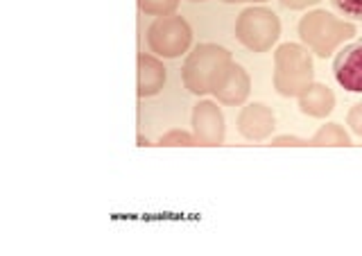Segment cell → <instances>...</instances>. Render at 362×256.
Listing matches in <instances>:
<instances>
[{
    "instance_id": "cell-17",
    "label": "cell",
    "mask_w": 362,
    "mask_h": 256,
    "mask_svg": "<svg viewBox=\"0 0 362 256\" xmlns=\"http://www.w3.org/2000/svg\"><path fill=\"white\" fill-rule=\"evenodd\" d=\"M272 146H308V141H303L299 136H276L272 139Z\"/></svg>"
},
{
    "instance_id": "cell-7",
    "label": "cell",
    "mask_w": 362,
    "mask_h": 256,
    "mask_svg": "<svg viewBox=\"0 0 362 256\" xmlns=\"http://www.w3.org/2000/svg\"><path fill=\"white\" fill-rule=\"evenodd\" d=\"M333 75L337 84L349 93H362V41L349 43L335 54Z\"/></svg>"
},
{
    "instance_id": "cell-20",
    "label": "cell",
    "mask_w": 362,
    "mask_h": 256,
    "mask_svg": "<svg viewBox=\"0 0 362 256\" xmlns=\"http://www.w3.org/2000/svg\"><path fill=\"white\" fill-rule=\"evenodd\" d=\"M195 3H202V0H195Z\"/></svg>"
},
{
    "instance_id": "cell-15",
    "label": "cell",
    "mask_w": 362,
    "mask_h": 256,
    "mask_svg": "<svg viewBox=\"0 0 362 256\" xmlns=\"http://www.w3.org/2000/svg\"><path fill=\"white\" fill-rule=\"evenodd\" d=\"M331 3L346 18H362V0H331Z\"/></svg>"
},
{
    "instance_id": "cell-4",
    "label": "cell",
    "mask_w": 362,
    "mask_h": 256,
    "mask_svg": "<svg viewBox=\"0 0 362 256\" xmlns=\"http://www.w3.org/2000/svg\"><path fill=\"white\" fill-rule=\"evenodd\" d=\"M281 37V21L267 7H247L235 21V39L252 52H267Z\"/></svg>"
},
{
    "instance_id": "cell-18",
    "label": "cell",
    "mask_w": 362,
    "mask_h": 256,
    "mask_svg": "<svg viewBox=\"0 0 362 256\" xmlns=\"http://www.w3.org/2000/svg\"><path fill=\"white\" fill-rule=\"evenodd\" d=\"M317 3H322V0H281V5L286 9H305Z\"/></svg>"
},
{
    "instance_id": "cell-19",
    "label": "cell",
    "mask_w": 362,
    "mask_h": 256,
    "mask_svg": "<svg viewBox=\"0 0 362 256\" xmlns=\"http://www.w3.org/2000/svg\"><path fill=\"white\" fill-rule=\"evenodd\" d=\"M224 3H265V0H224Z\"/></svg>"
},
{
    "instance_id": "cell-1",
    "label": "cell",
    "mask_w": 362,
    "mask_h": 256,
    "mask_svg": "<svg viewBox=\"0 0 362 256\" xmlns=\"http://www.w3.org/2000/svg\"><path fill=\"white\" fill-rule=\"evenodd\" d=\"M231 66L233 57L226 48L218 43H199L186 57L181 80L192 95H209L224 84Z\"/></svg>"
},
{
    "instance_id": "cell-3",
    "label": "cell",
    "mask_w": 362,
    "mask_h": 256,
    "mask_svg": "<svg viewBox=\"0 0 362 256\" xmlns=\"http://www.w3.org/2000/svg\"><path fill=\"white\" fill-rule=\"evenodd\" d=\"M299 37L313 54L328 57L344 41L356 37V25L333 16L326 9H315L299 21Z\"/></svg>"
},
{
    "instance_id": "cell-10",
    "label": "cell",
    "mask_w": 362,
    "mask_h": 256,
    "mask_svg": "<svg viewBox=\"0 0 362 256\" xmlns=\"http://www.w3.org/2000/svg\"><path fill=\"white\" fill-rule=\"evenodd\" d=\"M168 71L163 62L154 57V54H139V95L152 98L165 86Z\"/></svg>"
},
{
    "instance_id": "cell-8",
    "label": "cell",
    "mask_w": 362,
    "mask_h": 256,
    "mask_svg": "<svg viewBox=\"0 0 362 256\" xmlns=\"http://www.w3.org/2000/svg\"><path fill=\"white\" fill-rule=\"evenodd\" d=\"M235 125H238V132H240L247 141H265L267 136H272V132H274L276 118H274V111L267 105L254 103L240 109Z\"/></svg>"
},
{
    "instance_id": "cell-11",
    "label": "cell",
    "mask_w": 362,
    "mask_h": 256,
    "mask_svg": "<svg viewBox=\"0 0 362 256\" xmlns=\"http://www.w3.org/2000/svg\"><path fill=\"white\" fill-rule=\"evenodd\" d=\"M301 114L310 118H326L335 109V93L326 84H313L308 91L299 95Z\"/></svg>"
},
{
    "instance_id": "cell-12",
    "label": "cell",
    "mask_w": 362,
    "mask_h": 256,
    "mask_svg": "<svg viewBox=\"0 0 362 256\" xmlns=\"http://www.w3.org/2000/svg\"><path fill=\"white\" fill-rule=\"evenodd\" d=\"M308 146H331V148H349L351 136L346 134L344 127H339L337 122H326L315 132V136L308 141Z\"/></svg>"
},
{
    "instance_id": "cell-2",
    "label": "cell",
    "mask_w": 362,
    "mask_h": 256,
    "mask_svg": "<svg viewBox=\"0 0 362 256\" xmlns=\"http://www.w3.org/2000/svg\"><path fill=\"white\" fill-rule=\"evenodd\" d=\"M315 84V66L308 48L283 43L274 52V88L283 98H299Z\"/></svg>"
},
{
    "instance_id": "cell-5",
    "label": "cell",
    "mask_w": 362,
    "mask_h": 256,
    "mask_svg": "<svg viewBox=\"0 0 362 256\" xmlns=\"http://www.w3.org/2000/svg\"><path fill=\"white\" fill-rule=\"evenodd\" d=\"M192 43V28L186 18L177 14L173 16H158L147 30V46L154 54L163 59H177Z\"/></svg>"
},
{
    "instance_id": "cell-6",
    "label": "cell",
    "mask_w": 362,
    "mask_h": 256,
    "mask_svg": "<svg viewBox=\"0 0 362 256\" xmlns=\"http://www.w3.org/2000/svg\"><path fill=\"white\" fill-rule=\"evenodd\" d=\"M192 134H195L199 146H222L226 134L224 116L222 109L211 100H202V103L192 107Z\"/></svg>"
},
{
    "instance_id": "cell-14",
    "label": "cell",
    "mask_w": 362,
    "mask_h": 256,
    "mask_svg": "<svg viewBox=\"0 0 362 256\" xmlns=\"http://www.w3.org/2000/svg\"><path fill=\"white\" fill-rule=\"evenodd\" d=\"M158 146H197V139L195 134H190V132L173 129L158 139Z\"/></svg>"
},
{
    "instance_id": "cell-16",
    "label": "cell",
    "mask_w": 362,
    "mask_h": 256,
    "mask_svg": "<svg viewBox=\"0 0 362 256\" xmlns=\"http://www.w3.org/2000/svg\"><path fill=\"white\" fill-rule=\"evenodd\" d=\"M346 122H349V127L354 129V134H358L362 139V103L351 107L349 116H346Z\"/></svg>"
},
{
    "instance_id": "cell-9",
    "label": "cell",
    "mask_w": 362,
    "mask_h": 256,
    "mask_svg": "<svg viewBox=\"0 0 362 256\" xmlns=\"http://www.w3.org/2000/svg\"><path fill=\"white\" fill-rule=\"evenodd\" d=\"M249 93H252V80H249V73L243 69L240 64L233 62L224 84L213 95L218 98V103H222L226 107H240L249 98Z\"/></svg>"
},
{
    "instance_id": "cell-13",
    "label": "cell",
    "mask_w": 362,
    "mask_h": 256,
    "mask_svg": "<svg viewBox=\"0 0 362 256\" xmlns=\"http://www.w3.org/2000/svg\"><path fill=\"white\" fill-rule=\"evenodd\" d=\"M141 12L150 16H173L179 7V0H139Z\"/></svg>"
}]
</instances>
